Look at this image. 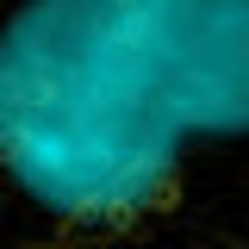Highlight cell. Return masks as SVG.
<instances>
[{
    "mask_svg": "<svg viewBox=\"0 0 249 249\" xmlns=\"http://www.w3.org/2000/svg\"><path fill=\"white\" fill-rule=\"evenodd\" d=\"M0 249H124V243H106V237H88V231H62L50 218L25 212L0 187Z\"/></svg>",
    "mask_w": 249,
    "mask_h": 249,
    "instance_id": "1",
    "label": "cell"
}]
</instances>
